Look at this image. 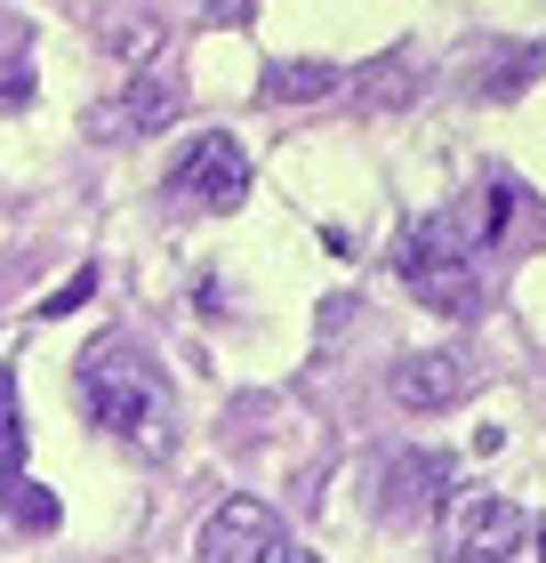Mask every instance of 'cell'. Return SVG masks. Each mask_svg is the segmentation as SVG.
<instances>
[{"mask_svg":"<svg viewBox=\"0 0 546 563\" xmlns=\"http://www.w3.org/2000/svg\"><path fill=\"white\" fill-rule=\"evenodd\" d=\"M73 387H81V411L89 427H105L129 459H169L177 451V395L161 363H145L137 339H97L81 354V371H73Z\"/></svg>","mask_w":546,"mask_h":563,"instance_id":"6da1fadb","label":"cell"},{"mask_svg":"<svg viewBox=\"0 0 546 563\" xmlns=\"http://www.w3.org/2000/svg\"><path fill=\"white\" fill-rule=\"evenodd\" d=\"M193 563H305V555L290 548V531H281V516L266 499H225L201 523Z\"/></svg>","mask_w":546,"mask_h":563,"instance_id":"7a4b0ae2","label":"cell"},{"mask_svg":"<svg viewBox=\"0 0 546 563\" xmlns=\"http://www.w3.org/2000/svg\"><path fill=\"white\" fill-rule=\"evenodd\" d=\"M169 194L201 201V210H242V201H249V153H242V137H233V130H201L186 153H177Z\"/></svg>","mask_w":546,"mask_h":563,"instance_id":"3957f363","label":"cell"},{"mask_svg":"<svg viewBox=\"0 0 546 563\" xmlns=\"http://www.w3.org/2000/svg\"><path fill=\"white\" fill-rule=\"evenodd\" d=\"M523 507H514L506 492H466L450 507V555L458 563H514V548H523Z\"/></svg>","mask_w":546,"mask_h":563,"instance_id":"277c9868","label":"cell"},{"mask_svg":"<svg viewBox=\"0 0 546 563\" xmlns=\"http://www.w3.org/2000/svg\"><path fill=\"white\" fill-rule=\"evenodd\" d=\"M482 387V363L458 346H419L394 363V402L402 411H450V402H466Z\"/></svg>","mask_w":546,"mask_h":563,"instance_id":"5b68a950","label":"cell"},{"mask_svg":"<svg viewBox=\"0 0 546 563\" xmlns=\"http://www.w3.org/2000/svg\"><path fill=\"white\" fill-rule=\"evenodd\" d=\"M442 218H450V234H458V250H466V258L499 250L506 218H514V194H506V177H475V186H466V201H458V210H442Z\"/></svg>","mask_w":546,"mask_h":563,"instance_id":"8992f818","label":"cell"},{"mask_svg":"<svg viewBox=\"0 0 546 563\" xmlns=\"http://www.w3.org/2000/svg\"><path fill=\"white\" fill-rule=\"evenodd\" d=\"M177 121V81L169 73H137L121 89V113H97V137H145V130H169Z\"/></svg>","mask_w":546,"mask_h":563,"instance_id":"52a82bcc","label":"cell"},{"mask_svg":"<svg viewBox=\"0 0 546 563\" xmlns=\"http://www.w3.org/2000/svg\"><path fill=\"white\" fill-rule=\"evenodd\" d=\"M442 483H450V459H442V451L394 459V475H386V516H394V523L434 516V507H442Z\"/></svg>","mask_w":546,"mask_h":563,"instance_id":"ba28073f","label":"cell"},{"mask_svg":"<svg viewBox=\"0 0 546 563\" xmlns=\"http://www.w3.org/2000/svg\"><path fill=\"white\" fill-rule=\"evenodd\" d=\"M354 89H361V106H370V113H402V106H419V48H386L378 65H361V73H354Z\"/></svg>","mask_w":546,"mask_h":563,"instance_id":"9c48e42d","label":"cell"},{"mask_svg":"<svg viewBox=\"0 0 546 563\" xmlns=\"http://www.w3.org/2000/svg\"><path fill=\"white\" fill-rule=\"evenodd\" d=\"M538 73H546V48H538V41H506L499 57L475 73V97H490V106H514V97H523Z\"/></svg>","mask_w":546,"mask_h":563,"instance_id":"30bf717a","label":"cell"},{"mask_svg":"<svg viewBox=\"0 0 546 563\" xmlns=\"http://www.w3.org/2000/svg\"><path fill=\"white\" fill-rule=\"evenodd\" d=\"M337 89V65H322V57H290V65H274L266 73V106H314V97H330Z\"/></svg>","mask_w":546,"mask_h":563,"instance_id":"8fae6325","label":"cell"},{"mask_svg":"<svg viewBox=\"0 0 546 563\" xmlns=\"http://www.w3.org/2000/svg\"><path fill=\"white\" fill-rule=\"evenodd\" d=\"M24 483V411H16V371H0V499Z\"/></svg>","mask_w":546,"mask_h":563,"instance_id":"7c38bea8","label":"cell"},{"mask_svg":"<svg viewBox=\"0 0 546 563\" xmlns=\"http://www.w3.org/2000/svg\"><path fill=\"white\" fill-rule=\"evenodd\" d=\"M16 492H24V499H16V523H24V531H57V499L33 492V483H16Z\"/></svg>","mask_w":546,"mask_h":563,"instance_id":"4fadbf2b","label":"cell"},{"mask_svg":"<svg viewBox=\"0 0 546 563\" xmlns=\"http://www.w3.org/2000/svg\"><path fill=\"white\" fill-rule=\"evenodd\" d=\"M89 290H97V274L81 266V274H73V282H65V290H57V298H48V314H73V306H81Z\"/></svg>","mask_w":546,"mask_h":563,"instance_id":"5bb4252c","label":"cell"},{"mask_svg":"<svg viewBox=\"0 0 546 563\" xmlns=\"http://www.w3.org/2000/svg\"><path fill=\"white\" fill-rule=\"evenodd\" d=\"M538 563H546V516H538Z\"/></svg>","mask_w":546,"mask_h":563,"instance_id":"9a60e30c","label":"cell"},{"mask_svg":"<svg viewBox=\"0 0 546 563\" xmlns=\"http://www.w3.org/2000/svg\"><path fill=\"white\" fill-rule=\"evenodd\" d=\"M210 9H225V0H210Z\"/></svg>","mask_w":546,"mask_h":563,"instance_id":"2e32d148","label":"cell"}]
</instances>
